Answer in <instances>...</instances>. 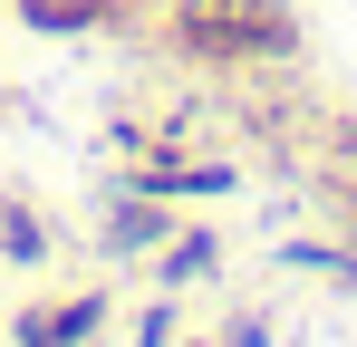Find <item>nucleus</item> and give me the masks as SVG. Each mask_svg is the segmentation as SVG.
<instances>
[{
    "label": "nucleus",
    "instance_id": "obj_1",
    "mask_svg": "<svg viewBox=\"0 0 357 347\" xmlns=\"http://www.w3.org/2000/svg\"><path fill=\"white\" fill-rule=\"evenodd\" d=\"M174 39L203 68H251V58H290V10L280 0H174Z\"/></svg>",
    "mask_w": 357,
    "mask_h": 347
},
{
    "label": "nucleus",
    "instance_id": "obj_4",
    "mask_svg": "<svg viewBox=\"0 0 357 347\" xmlns=\"http://www.w3.org/2000/svg\"><path fill=\"white\" fill-rule=\"evenodd\" d=\"M107 241H116V251L165 241V213H155V193H145V183H135V203H116V213H107Z\"/></svg>",
    "mask_w": 357,
    "mask_h": 347
},
{
    "label": "nucleus",
    "instance_id": "obj_6",
    "mask_svg": "<svg viewBox=\"0 0 357 347\" xmlns=\"http://www.w3.org/2000/svg\"><path fill=\"white\" fill-rule=\"evenodd\" d=\"M213 261H222V241H213V231H174V241H165V280H203V270H213Z\"/></svg>",
    "mask_w": 357,
    "mask_h": 347
},
{
    "label": "nucleus",
    "instance_id": "obj_5",
    "mask_svg": "<svg viewBox=\"0 0 357 347\" xmlns=\"http://www.w3.org/2000/svg\"><path fill=\"white\" fill-rule=\"evenodd\" d=\"M20 10H29L39 29H107L126 0H20Z\"/></svg>",
    "mask_w": 357,
    "mask_h": 347
},
{
    "label": "nucleus",
    "instance_id": "obj_2",
    "mask_svg": "<svg viewBox=\"0 0 357 347\" xmlns=\"http://www.w3.org/2000/svg\"><path fill=\"white\" fill-rule=\"evenodd\" d=\"M97 318H107V299L77 289V299H59V309H29V318H20V347H77Z\"/></svg>",
    "mask_w": 357,
    "mask_h": 347
},
{
    "label": "nucleus",
    "instance_id": "obj_3",
    "mask_svg": "<svg viewBox=\"0 0 357 347\" xmlns=\"http://www.w3.org/2000/svg\"><path fill=\"white\" fill-rule=\"evenodd\" d=\"M0 261H10V270H39V261H49V222H39L20 193H0Z\"/></svg>",
    "mask_w": 357,
    "mask_h": 347
}]
</instances>
